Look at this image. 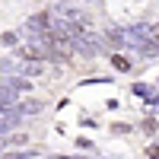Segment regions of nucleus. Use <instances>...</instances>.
<instances>
[{
	"mask_svg": "<svg viewBox=\"0 0 159 159\" xmlns=\"http://www.w3.org/2000/svg\"><path fill=\"white\" fill-rule=\"evenodd\" d=\"M16 54H19L22 61H35V64H42V61L48 57V51H45L42 45H22V48L16 51Z\"/></svg>",
	"mask_w": 159,
	"mask_h": 159,
	"instance_id": "f257e3e1",
	"label": "nucleus"
},
{
	"mask_svg": "<svg viewBox=\"0 0 159 159\" xmlns=\"http://www.w3.org/2000/svg\"><path fill=\"white\" fill-rule=\"evenodd\" d=\"M13 111H16L19 118H22V115H38V111H42V102H38V99H25V102H16V105H13Z\"/></svg>",
	"mask_w": 159,
	"mask_h": 159,
	"instance_id": "f03ea898",
	"label": "nucleus"
},
{
	"mask_svg": "<svg viewBox=\"0 0 159 159\" xmlns=\"http://www.w3.org/2000/svg\"><path fill=\"white\" fill-rule=\"evenodd\" d=\"M16 105V92H13L7 83H0V111H10Z\"/></svg>",
	"mask_w": 159,
	"mask_h": 159,
	"instance_id": "7ed1b4c3",
	"label": "nucleus"
},
{
	"mask_svg": "<svg viewBox=\"0 0 159 159\" xmlns=\"http://www.w3.org/2000/svg\"><path fill=\"white\" fill-rule=\"evenodd\" d=\"M7 86L13 89V92H32V83L25 76H13V80H7Z\"/></svg>",
	"mask_w": 159,
	"mask_h": 159,
	"instance_id": "20e7f679",
	"label": "nucleus"
},
{
	"mask_svg": "<svg viewBox=\"0 0 159 159\" xmlns=\"http://www.w3.org/2000/svg\"><path fill=\"white\" fill-rule=\"evenodd\" d=\"M105 42H108V45H124V29H108V32H105Z\"/></svg>",
	"mask_w": 159,
	"mask_h": 159,
	"instance_id": "39448f33",
	"label": "nucleus"
},
{
	"mask_svg": "<svg viewBox=\"0 0 159 159\" xmlns=\"http://www.w3.org/2000/svg\"><path fill=\"white\" fill-rule=\"evenodd\" d=\"M16 70H22L25 76H38V73H42V64H35V61H25V64H19Z\"/></svg>",
	"mask_w": 159,
	"mask_h": 159,
	"instance_id": "423d86ee",
	"label": "nucleus"
},
{
	"mask_svg": "<svg viewBox=\"0 0 159 159\" xmlns=\"http://www.w3.org/2000/svg\"><path fill=\"white\" fill-rule=\"evenodd\" d=\"M19 42V32H3V38H0V45H7V48H16Z\"/></svg>",
	"mask_w": 159,
	"mask_h": 159,
	"instance_id": "0eeeda50",
	"label": "nucleus"
},
{
	"mask_svg": "<svg viewBox=\"0 0 159 159\" xmlns=\"http://www.w3.org/2000/svg\"><path fill=\"white\" fill-rule=\"evenodd\" d=\"M111 64H115V70H121V73L130 70V61H124V57H111Z\"/></svg>",
	"mask_w": 159,
	"mask_h": 159,
	"instance_id": "6e6552de",
	"label": "nucleus"
},
{
	"mask_svg": "<svg viewBox=\"0 0 159 159\" xmlns=\"http://www.w3.org/2000/svg\"><path fill=\"white\" fill-rule=\"evenodd\" d=\"M147 35H150V42H156V45H159V22H156V25H150Z\"/></svg>",
	"mask_w": 159,
	"mask_h": 159,
	"instance_id": "1a4fd4ad",
	"label": "nucleus"
},
{
	"mask_svg": "<svg viewBox=\"0 0 159 159\" xmlns=\"http://www.w3.org/2000/svg\"><path fill=\"white\" fill-rule=\"evenodd\" d=\"M7 159H25V153H13V156H7Z\"/></svg>",
	"mask_w": 159,
	"mask_h": 159,
	"instance_id": "9d476101",
	"label": "nucleus"
},
{
	"mask_svg": "<svg viewBox=\"0 0 159 159\" xmlns=\"http://www.w3.org/2000/svg\"><path fill=\"white\" fill-rule=\"evenodd\" d=\"M3 147H7V140H3V137H0V150H3Z\"/></svg>",
	"mask_w": 159,
	"mask_h": 159,
	"instance_id": "9b49d317",
	"label": "nucleus"
}]
</instances>
